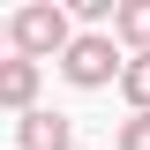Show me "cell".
<instances>
[{
	"mask_svg": "<svg viewBox=\"0 0 150 150\" xmlns=\"http://www.w3.org/2000/svg\"><path fill=\"white\" fill-rule=\"evenodd\" d=\"M105 38H112V45H128V53H150V0H120Z\"/></svg>",
	"mask_w": 150,
	"mask_h": 150,
	"instance_id": "obj_5",
	"label": "cell"
},
{
	"mask_svg": "<svg viewBox=\"0 0 150 150\" xmlns=\"http://www.w3.org/2000/svg\"><path fill=\"white\" fill-rule=\"evenodd\" d=\"M112 150H150V112H128L112 128Z\"/></svg>",
	"mask_w": 150,
	"mask_h": 150,
	"instance_id": "obj_7",
	"label": "cell"
},
{
	"mask_svg": "<svg viewBox=\"0 0 150 150\" xmlns=\"http://www.w3.org/2000/svg\"><path fill=\"white\" fill-rule=\"evenodd\" d=\"M120 60H128V53H120L105 30H75L68 53H60V75H68L75 90H105L112 75H120Z\"/></svg>",
	"mask_w": 150,
	"mask_h": 150,
	"instance_id": "obj_2",
	"label": "cell"
},
{
	"mask_svg": "<svg viewBox=\"0 0 150 150\" xmlns=\"http://www.w3.org/2000/svg\"><path fill=\"white\" fill-rule=\"evenodd\" d=\"M15 143H23V150H75V120H68V112L30 105V112H23V128H15Z\"/></svg>",
	"mask_w": 150,
	"mask_h": 150,
	"instance_id": "obj_3",
	"label": "cell"
},
{
	"mask_svg": "<svg viewBox=\"0 0 150 150\" xmlns=\"http://www.w3.org/2000/svg\"><path fill=\"white\" fill-rule=\"evenodd\" d=\"M38 83H45V68H30V60H15V53L0 60V105L8 112H30L38 105Z\"/></svg>",
	"mask_w": 150,
	"mask_h": 150,
	"instance_id": "obj_4",
	"label": "cell"
},
{
	"mask_svg": "<svg viewBox=\"0 0 150 150\" xmlns=\"http://www.w3.org/2000/svg\"><path fill=\"white\" fill-rule=\"evenodd\" d=\"M0 60H8V15H0Z\"/></svg>",
	"mask_w": 150,
	"mask_h": 150,
	"instance_id": "obj_9",
	"label": "cell"
},
{
	"mask_svg": "<svg viewBox=\"0 0 150 150\" xmlns=\"http://www.w3.org/2000/svg\"><path fill=\"white\" fill-rule=\"evenodd\" d=\"M68 38H75V23H68V8H60V0H30V8H15V15H8V53L30 60V68L60 60V53H68Z\"/></svg>",
	"mask_w": 150,
	"mask_h": 150,
	"instance_id": "obj_1",
	"label": "cell"
},
{
	"mask_svg": "<svg viewBox=\"0 0 150 150\" xmlns=\"http://www.w3.org/2000/svg\"><path fill=\"white\" fill-rule=\"evenodd\" d=\"M112 8H120V0H75V8H68V23H90V30H105V23H112Z\"/></svg>",
	"mask_w": 150,
	"mask_h": 150,
	"instance_id": "obj_8",
	"label": "cell"
},
{
	"mask_svg": "<svg viewBox=\"0 0 150 150\" xmlns=\"http://www.w3.org/2000/svg\"><path fill=\"white\" fill-rule=\"evenodd\" d=\"M112 83H120V98H128L135 112H150V53H128V60H120V75H112Z\"/></svg>",
	"mask_w": 150,
	"mask_h": 150,
	"instance_id": "obj_6",
	"label": "cell"
}]
</instances>
